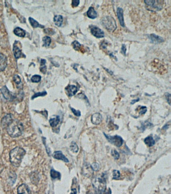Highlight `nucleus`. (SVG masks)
Segmentation results:
<instances>
[{
	"instance_id": "obj_1",
	"label": "nucleus",
	"mask_w": 171,
	"mask_h": 194,
	"mask_svg": "<svg viewBox=\"0 0 171 194\" xmlns=\"http://www.w3.org/2000/svg\"><path fill=\"white\" fill-rule=\"evenodd\" d=\"M25 153V150L20 147H17L11 150L10 152V161L13 166L16 167L20 166Z\"/></svg>"
},
{
	"instance_id": "obj_2",
	"label": "nucleus",
	"mask_w": 171,
	"mask_h": 194,
	"mask_svg": "<svg viewBox=\"0 0 171 194\" xmlns=\"http://www.w3.org/2000/svg\"><path fill=\"white\" fill-rule=\"evenodd\" d=\"M7 132L12 137H17L21 135L23 130V126L20 122L13 120L6 127Z\"/></svg>"
},
{
	"instance_id": "obj_3",
	"label": "nucleus",
	"mask_w": 171,
	"mask_h": 194,
	"mask_svg": "<svg viewBox=\"0 0 171 194\" xmlns=\"http://www.w3.org/2000/svg\"><path fill=\"white\" fill-rule=\"evenodd\" d=\"M101 24L104 28L110 32H113L117 28L115 19L110 16H106L101 20Z\"/></svg>"
},
{
	"instance_id": "obj_4",
	"label": "nucleus",
	"mask_w": 171,
	"mask_h": 194,
	"mask_svg": "<svg viewBox=\"0 0 171 194\" xmlns=\"http://www.w3.org/2000/svg\"><path fill=\"white\" fill-rule=\"evenodd\" d=\"M94 188L99 190V192L106 190V181L104 176H99L94 181Z\"/></svg>"
},
{
	"instance_id": "obj_5",
	"label": "nucleus",
	"mask_w": 171,
	"mask_h": 194,
	"mask_svg": "<svg viewBox=\"0 0 171 194\" xmlns=\"http://www.w3.org/2000/svg\"><path fill=\"white\" fill-rule=\"evenodd\" d=\"M104 136H106V138L108 139L110 143H112L117 147H120L122 146L124 140L120 136L115 135V136H109L108 135L104 133Z\"/></svg>"
},
{
	"instance_id": "obj_6",
	"label": "nucleus",
	"mask_w": 171,
	"mask_h": 194,
	"mask_svg": "<svg viewBox=\"0 0 171 194\" xmlns=\"http://www.w3.org/2000/svg\"><path fill=\"white\" fill-rule=\"evenodd\" d=\"M91 33L97 38H101L104 37V32L98 27L94 25L89 26Z\"/></svg>"
},
{
	"instance_id": "obj_7",
	"label": "nucleus",
	"mask_w": 171,
	"mask_h": 194,
	"mask_svg": "<svg viewBox=\"0 0 171 194\" xmlns=\"http://www.w3.org/2000/svg\"><path fill=\"white\" fill-rule=\"evenodd\" d=\"M1 92L4 98L9 101H12L15 98L14 95L9 91L6 86H4L1 89Z\"/></svg>"
},
{
	"instance_id": "obj_8",
	"label": "nucleus",
	"mask_w": 171,
	"mask_h": 194,
	"mask_svg": "<svg viewBox=\"0 0 171 194\" xmlns=\"http://www.w3.org/2000/svg\"><path fill=\"white\" fill-rule=\"evenodd\" d=\"M65 91L68 97H72L77 93L78 88L75 85H69L66 87Z\"/></svg>"
},
{
	"instance_id": "obj_9",
	"label": "nucleus",
	"mask_w": 171,
	"mask_h": 194,
	"mask_svg": "<svg viewBox=\"0 0 171 194\" xmlns=\"http://www.w3.org/2000/svg\"><path fill=\"white\" fill-rule=\"evenodd\" d=\"M148 38L150 39L151 42L154 44H158L160 43L163 42L164 39L163 38L160 36L156 35L155 34H151L148 35Z\"/></svg>"
},
{
	"instance_id": "obj_10",
	"label": "nucleus",
	"mask_w": 171,
	"mask_h": 194,
	"mask_svg": "<svg viewBox=\"0 0 171 194\" xmlns=\"http://www.w3.org/2000/svg\"><path fill=\"white\" fill-rule=\"evenodd\" d=\"M7 65V58L5 55L0 53V72L4 71Z\"/></svg>"
},
{
	"instance_id": "obj_11",
	"label": "nucleus",
	"mask_w": 171,
	"mask_h": 194,
	"mask_svg": "<svg viewBox=\"0 0 171 194\" xmlns=\"http://www.w3.org/2000/svg\"><path fill=\"white\" fill-rule=\"evenodd\" d=\"M17 193V194H31V191L28 186L26 184H22L18 187Z\"/></svg>"
},
{
	"instance_id": "obj_12",
	"label": "nucleus",
	"mask_w": 171,
	"mask_h": 194,
	"mask_svg": "<svg viewBox=\"0 0 171 194\" xmlns=\"http://www.w3.org/2000/svg\"><path fill=\"white\" fill-rule=\"evenodd\" d=\"M91 122L94 125H99L101 123L102 120V116L101 114L96 113L92 115Z\"/></svg>"
},
{
	"instance_id": "obj_13",
	"label": "nucleus",
	"mask_w": 171,
	"mask_h": 194,
	"mask_svg": "<svg viewBox=\"0 0 171 194\" xmlns=\"http://www.w3.org/2000/svg\"><path fill=\"white\" fill-rule=\"evenodd\" d=\"M117 16L120 24L122 27H125V22L124 18V11L121 8H118L117 9Z\"/></svg>"
},
{
	"instance_id": "obj_14",
	"label": "nucleus",
	"mask_w": 171,
	"mask_h": 194,
	"mask_svg": "<svg viewBox=\"0 0 171 194\" xmlns=\"http://www.w3.org/2000/svg\"><path fill=\"white\" fill-rule=\"evenodd\" d=\"M53 157L57 159L62 160L64 162H69V160L67 159V157H66L65 156L62 154V152H60V151H57V152H54V153L53 154Z\"/></svg>"
},
{
	"instance_id": "obj_15",
	"label": "nucleus",
	"mask_w": 171,
	"mask_h": 194,
	"mask_svg": "<svg viewBox=\"0 0 171 194\" xmlns=\"http://www.w3.org/2000/svg\"><path fill=\"white\" fill-rule=\"evenodd\" d=\"M13 120V119L11 115L8 114V115H6L5 116H4V118L2 119V122H1L2 126L6 128L9 124L12 122Z\"/></svg>"
},
{
	"instance_id": "obj_16",
	"label": "nucleus",
	"mask_w": 171,
	"mask_h": 194,
	"mask_svg": "<svg viewBox=\"0 0 171 194\" xmlns=\"http://www.w3.org/2000/svg\"><path fill=\"white\" fill-rule=\"evenodd\" d=\"M87 16L88 18L92 19H94L97 17V13L96 11H95V9H94V7H90L87 12Z\"/></svg>"
},
{
	"instance_id": "obj_17",
	"label": "nucleus",
	"mask_w": 171,
	"mask_h": 194,
	"mask_svg": "<svg viewBox=\"0 0 171 194\" xmlns=\"http://www.w3.org/2000/svg\"><path fill=\"white\" fill-rule=\"evenodd\" d=\"M13 51L14 55L15 57H16V58L18 59V58L20 57L22 55L21 50H20V48L17 46V45H16L15 43L14 46H13Z\"/></svg>"
},
{
	"instance_id": "obj_18",
	"label": "nucleus",
	"mask_w": 171,
	"mask_h": 194,
	"mask_svg": "<svg viewBox=\"0 0 171 194\" xmlns=\"http://www.w3.org/2000/svg\"><path fill=\"white\" fill-rule=\"evenodd\" d=\"M145 3L146 4V5L152 7L154 8H156V9H160V6H157V4H158L160 1H150V0H145L144 1Z\"/></svg>"
},
{
	"instance_id": "obj_19",
	"label": "nucleus",
	"mask_w": 171,
	"mask_h": 194,
	"mask_svg": "<svg viewBox=\"0 0 171 194\" xmlns=\"http://www.w3.org/2000/svg\"><path fill=\"white\" fill-rule=\"evenodd\" d=\"M53 20L55 25L58 27H60L63 21V18L61 15H56L54 16Z\"/></svg>"
},
{
	"instance_id": "obj_20",
	"label": "nucleus",
	"mask_w": 171,
	"mask_h": 194,
	"mask_svg": "<svg viewBox=\"0 0 171 194\" xmlns=\"http://www.w3.org/2000/svg\"><path fill=\"white\" fill-rule=\"evenodd\" d=\"M14 33L16 35L21 37H25V34H26L25 31L23 30V29L21 28L20 27H17L14 30Z\"/></svg>"
},
{
	"instance_id": "obj_21",
	"label": "nucleus",
	"mask_w": 171,
	"mask_h": 194,
	"mask_svg": "<svg viewBox=\"0 0 171 194\" xmlns=\"http://www.w3.org/2000/svg\"><path fill=\"white\" fill-rule=\"evenodd\" d=\"M144 142L148 147H152L155 144V141L152 136H149L146 138L144 140Z\"/></svg>"
},
{
	"instance_id": "obj_22",
	"label": "nucleus",
	"mask_w": 171,
	"mask_h": 194,
	"mask_svg": "<svg viewBox=\"0 0 171 194\" xmlns=\"http://www.w3.org/2000/svg\"><path fill=\"white\" fill-rule=\"evenodd\" d=\"M60 122V117L58 116H57L55 118L50 119L49 120V123L51 126L54 127L56 126Z\"/></svg>"
},
{
	"instance_id": "obj_23",
	"label": "nucleus",
	"mask_w": 171,
	"mask_h": 194,
	"mask_svg": "<svg viewBox=\"0 0 171 194\" xmlns=\"http://www.w3.org/2000/svg\"><path fill=\"white\" fill-rule=\"evenodd\" d=\"M13 80L15 81V83H16L17 88H22V84L21 79L18 74H15L13 76Z\"/></svg>"
},
{
	"instance_id": "obj_24",
	"label": "nucleus",
	"mask_w": 171,
	"mask_h": 194,
	"mask_svg": "<svg viewBox=\"0 0 171 194\" xmlns=\"http://www.w3.org/2000/svg\"><path fill=\"white\" fill-rule=\"evenodd\" d=\"M29 21L30 24L34 28H36V27H42V28H43L44 27L43 26L40 25L39 23L37 21H36L33 18H31V17H29Z\"/></svg>"
},
{
	"instance_id": "obj_25",
	"label": "nucleus",
	"mask_w": 171,
	"mask_h": 194,
	"mask_svg": "<svg viewBox=\"0 0 171 194\" xmlns=\"http://www.w3.org/2000/svg\"><path fill=\"white\" fill-rule=\"evenodd\" d=\"M50 175H51L52 178H53V179H56V178L60 179V178H61V174H60V173L56 171L54 169H51V171H50Z\"/></svg>"
},
{
	"instance_id": "obj_26",
	"label": "nucleus",
	"mask_w": 171,
	"mask_h": 194,
	"mask_svg": "<svg viewBox=\"0 0 171 194\" xmlns=\"http://www.w3.org/2000/svg\"><path fill=\"white\" fill-rule=\"evenodd\" d=\"M45 64H46V60H45L44 59H42L41 60L40 71L44 74L46 73V69H47Z\"/></svg>"
},
{
	"instance_id": "obj_27",
	"label": "nucleus",
	"mask_w": 171,
	"mask_h": 194,
	"mask_svg": "<svg viewBox=\"0 0 171 194\" xmlns=\"http://www.w3.org/2000/svg\"><path fill=\"white\" fill-rule=\"evenodd\" d=\"M43 46H45V47H48L50 45V44L51 43V39L50 37L49 36H45L43 37Z\"/></svg>"
},
{
	"instance_id": "obj_28",
	"label": "nucleus",
	"mask_w": 171,
	"mask_h": 194,
	"mask_svg": "<svg viewBox=\"0 0 171 194\" xmlns=\"http://www.w3.org/2000/svg\"><path fill=\"white\" fill-rule=\"evenodd\" d=\"M72 45L73 47L74 50H77V51H79V50H81V46H82L81 44H80L77 41H74L72 43Z\"/></svg>"
},
{
	"instance_id": "obj_29",
	"label": "nucleus",
	"mask_w": 171,
	"mask_h": 194,
	"mask_svg": "<svg viewBox=\"0 0 171 194\" xmlns=\"http://www.w3.org/2000/svg\"><path fill=\"white\" fill-rule=\"evenodd\" d=\"M70 148V150L73 152H77L78 149H79L77 145L75 142H72L71 143Z\"/></svg>"
},
{
	"instance_id": "obj_30",
	"label": "nucleus",
	"mask_w": 171,
	"mask_h": 194,
	"mask_svg": "<svg viewBox=\"0 0 171 194\" xmlns=\"http://www.w3.org/2000/svg\"><path fill=\"white\" fill-rule=\"evenodd\" d=\"M138 110L139 113L140 115H143L146 113V112L147 111V108L145 106H139L137 110Z\"/></svg>"
},
{
	"instance_id": "obj_31",
	"label": "nucleus",
	"mask_w": 171,
	"mask_h": 194,
	"mask_svg": "<svg viewBox=\"0 0 171 194\" xmlns=\"http://www.w3.org/2000/svg\"><path fill=\"white\" fill-rule=\"evenodd\" d=\"M41 79V76L39 75H34L31 78V81L33 83H38Z\"/></svg>"
},
{
	"instance_id": "obj_32",
	"label": "nucleus",
	"mask_w": 171,
	"mask_h": 194,
	"mask_svg": "<svg viewBox=\"0 0 171 194\" xmlns=\"http://www.w3.org/2000/svg\"><path fill=\"white\" fill-rule=\"evenodd\" d=\"M120 177V171L118 170H113V178L115 180H118Z\"/></svg>"
},
{
	"instance_id": "obj_33",
	"label": "nucleus",
	"mask_w": 171,
	"mask_h": 194,
	"mask_svg": "<svg viewBox=\"0 0 171 194\" xmlns=\"http://www.w3.org/2000/svg\"><path fill=\"white\" fill-rule=\"evenodd\" d=\"M46 94H47V92H45V91H44V92H39V93H35V94L32 96L31 99L33 100V99H35L36 98L39 97V96H44L46 95Z\"/></svg>"
},
{
	"instance_id": "obj_34",
	"label": "nucleus",
	"mask_w": 171,
	"mask_h": 194,
	"mask_svg": "<svg viewBox=\"0 0 171 194\" xmlns=\"http://www.w3.org/2000/svg\"><path fill=\"white\" fill-rule=\"evenodd\" d=\"M111 155L115 159H118L120 157V154H118V152H117V150H112Z\"/></svg>"
},
{
	"instance_id": "obj_35",
	"label": "nucleus",
	"mask_w": 171,
	"mask_h": 194,
	"mask_svg": "<svg viewBox=\"0 0 171 194\" xmlns=\"http://www.w3.org/2000/svg\"><path fill=\"white\" fill-rule=\"evenodd\" d=\"M71 111L74 114V115L76 116L80 117L81 116V112L79 110H76L74 108H70Z\"/></svg>"
},
{
	"instance_id": "obj_36",
	"label": "nucleus",
	"mask_w": 171,
	"mask_h": 194,
	"mask_svg": "<svg viewBox=\"0 0 171 194\" xmlns=\"http://www.w3.org/2000/svg\"><path fill=\"white\" fill-rule=\"evenodd\" d=\"M80 3V0H73L72 1V6L73 7H77L79 5Z\"/></svg>"
},
{
	"instance_id": "obj_37",
	"label": "nucleus",
	"mask_w": 171,
	"mask_h": 194,
	"mask_svg": "<svg viewBox=\"0 0 171 194\" xmlns=\"http://www.w3.org/2000/svg\"><path fill=\"white\" fill-rule=\"evenodd\" d=\"M91 166L92 169L94 171H97L99 169V164L97 163H94L92 165H91Z\"/></svg>"
},
{
	"instance_id": "obj_38",
	"label": "nucleus",
	"mask_w": 171,
	"mask_h": 194,
	"mask_svg": "<svg viewBox=\"0 0 171 194\" xmlns=\"http://www.w3.org/2000/svg\"><path fill=\"white\" fill-rule=\"evenodd\" d=\"M45 32L47 34H50V35H52V34L54 33L55 31L54 30L52 29L48 28L45 30Z\"/></svg>"
},
{
	"instance_id": "obj_39",
	"label": "nucleus",
	"mask_w": 171,
	"mask_h": 194,
	"mask_svg": "<svg viewBox=\"0 0 171 194\" xmlns=\"http://www.w3.org/2000/svg\"><path fill=\"white\" fill-rule=\"evenodd\" d=\"M165 96H166V99L167 100V102L170 105H171V94L167 93H165Z\"/></svg>"
},
{
	"instance_id": "obj_40",
	"label": "nucleus",
	"mask_w": 171,
	"mask_h": 194,
	"mask_svg": "<svg viewBox=\"0 0 171 194\" xmlns=\"http://www.w3.org/2000/svg\"><path fill=\"white\" fill-rule=\"evenodd\" d=\"M122 52L123 55L125 56L126 55V52H127V48L125 44H122Z\"/></svg>"
},
{
	"instance_id": "obj_41",
	"label": "nucleus",
	"mask_w": 171,
	"mask_h": 194,
	"mask_svg": "<svg viewBox=\"0 0 171 194\" xmlns=\"http://www.w3.org/2000/svg\"><path fill=\"white\" fill-rule=\"evenodd\" d=\"M139 98H138V99H136V100H133L131 102V104H134V103L136 102H138V101H139Z\"/></svg>"
},
{
	"instance_id": "obj_42",
	"label": "nucleus",
	"mask_w": 171,
	"mask_h": 194,
	"mask_svg": "<svg viewBox=\"0 0 171 194\" xmlns=\"http://www.w3.org/2000/svg\"><path fill=\"white\" fill-rule=\"evenodd\" d=\"M99 194H108V192L106 190H101L99 192Z\"/></svg>"
},
{
	"instance_id": "obj_43",
	"label": "nucleus",
	"mask_w": 171,
	"mask_h": 194,
	"mask_svg": "<svg viewBox=\"0 0 171 194\" xmlns=\"http://www.w3.org/2000/svg\"><path fill=\"white\" fill-rule=\"evenodd\" d=\"M71 194H77V191H76V189H72V192L71 193Z\"/></svg>"
}]
</instances>
